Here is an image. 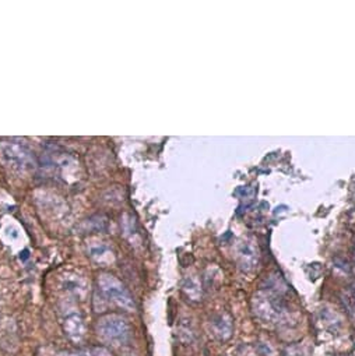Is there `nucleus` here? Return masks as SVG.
<instances>
[{
    "instance_id": "obj_4",
    "label": "nucleus",
    "mask_w": 355,
    "mask_h": 356,
    "mask_svg": "<svg viewBox=\"0 0 355 356\" xmlns=\"http://www.w3.org/2000/svg\"><path fill=\"white\" fill-rule=\"evenodd\" d=\"M3 155L13 166H17L20 169H30L34 166V158L31 153L20 144L14 143L6 144V147L3 148Z\"/></svg>"
},
{
    "instance_id": "obj_2",
    "label": "nucleus",
    "mask_w": 355,
    "mask_h": 356,
    "mask_svg": "<svg viewBox=\"0 0 355 356\" xmlns=\"http://www.w3.org/2000/svg\"><path fill=\"white\" fill-rule=\"evenodd\" d=\"M98 287L102 298L109 303H114L123 310H134L133 298L124 285L111 274H101L98 278Z\"/></svg>"
},
{
    "instance_id": "obj_1",
    "label": "nucleus",
    "mask_w": 355,
    "mask_h": 356,
    "mask_svg": "<svg viewBox=\"0 0 355 356\" xmlns=\"http://www.w3.org/2000/svg\"><path fill=\"white\" fill-rule=\"evenodd\" d=\"M98 337L109 345L120 348L127 345L131 340V328L129 321L122 314H107L98 320L97 324Z\"/></svg>"
},
{
    "instance_id": "obj_5",
    "label": "nucleus",
    "mask_w": 355,
    "mask_h": 356,
    "mask_svg": "<svg viewBox=\"0 0 355 356\" xmlns=\"http://www.w3.org/2000/svg\"><path fill=\"white\" fill-rule=\"evenodd\" d=\"M213 331L220 340H228L232 333L231 318L220 316L213 321Z\"/></svg>"
},
{
    "instance_id": "obj_3",
    "label": "nucleus",
    "mask_w": 355,
    "mask_h": 356,
    "mask_svg": "<svg viewBox=\"0 0 355 356\" xmlns=\"http://www.w3.org/2000/svg\"><path fill=\"white\" fill-rule=\"evenodd\" d=\"M62 328L67 338L73 342H81L85 337L84 318L74 307H66L62 311Z\"/></svg>"
},
{
    "instance_id": "obj_6",
    "label": "nucleus",
    "mask_w": 355,
    "mask_h": 356,
    "mask_svg": "<svg viewBox=\"0 0 355 356\" xmlns=\"http://www.w3.org/2000/svg\"><path fill=\"white\" fill-rule=\"evenodd\" d=\"M90 255L93 257L94 260L97 263L104 264V263H109L114 260V255H112V252H109V249L104 245H100V246H95V248H91L90 250Z\"/></svg>"
},
{
    "instance_id": "obj_7",
    "label": "nucleus",
    "mask_w": 355,
    "mask_h": 356,
    "mask_svg": "<svg viewBox=\"0 0 355 356\" xmlns=\"http://www.w3.org/2000/svg\"><path fill=\"white\" fill-rule=\"evenodd\" d=\"M93 356H114V355H112V354H111V352H109L107 348L97 347V348H94Z\"/></svg>"
},
{
    "instance_id": "obj_8",
    "label": "nucleus",
    "mask_w": 355,
    "mask_h": 356,
    "mask_svg": "<svg viewBox=\"0 0 355 356\" xmlns=\"http://www.w3.org/2000/svg\"><path fill=\"white\" fill-rule=\"evenodd\" d=\"M56 356H93V355H90V354H87V352H62V354H59V355Z\"/></svg>"
}]
</instances>
